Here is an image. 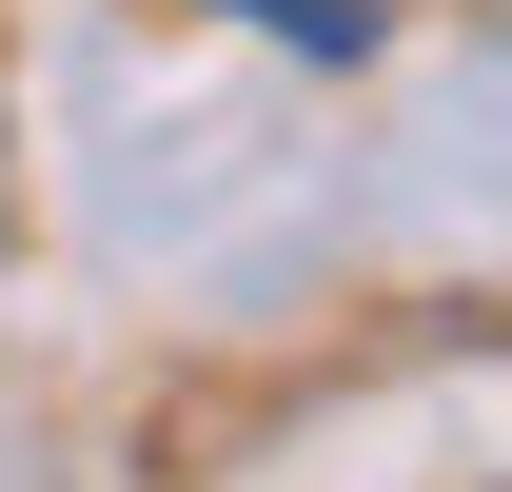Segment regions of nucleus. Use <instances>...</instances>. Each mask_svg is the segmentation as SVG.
<instances>
[{
	"mask_svg": "<svg viewBox=\"0 0 512 492\" xmlns=\"http://www.w3.org/2000/svg\"><path fill=\"white\" fill-rule=\"evenodd\" d=\"M237 20H276V40H316V60H355V40H375V0H237Z\"/></svg>",
	"mask_w": 512,
	"mask_h": 492,
	"instance_id": "1",
	"label": "nucleus"
}]
</instances>
